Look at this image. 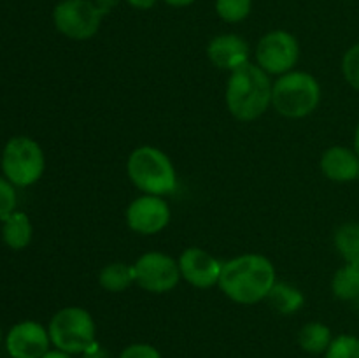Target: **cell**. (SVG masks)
I'll return each instance as SVG.
<instances>
[{
	"label": "cell",
	"instance_id": "obj_27",
	"mask_svg": "<svg viewBox=\"0 0 359 358\" xmlns=\"http://www.w3.org/2000/svg\"><path fill=\"white\" fill-rule=\"evenodd\" d=\"M119 2H121V0H95V4H97L105 14H107L111 9H114Z\"/></svg>",
	"mask_w": 359,
	"mask_h": 358
},
{
	"label": "cell",
	"instance_id": "obj_10",
	"mask_svg": "<svg viewBox=\"0 0 359 358\" xmlns=\"http://www.w3.org/2000/svg\"><path fill=\"white\" fill-rule=\"evenodd\" d=\"M170 221V209L158 195H142L126 209V223L140 235H153L163 230Z\"/></svg>",
	"mask_w": 359,
	"mask_h": 358
},
{
	"label": "cell",
	"instance_id": "obj_32",
	"mask_svg": "<svg viewBox=\"0 0 359 358\" xmlns=\"http://www.w3.org/2000/svg\"><path fill=\"white\" fill-rule=\"evenodd\" d=\"M0 340H2V332H0Z\"/></svg>",
	"mask_w": 359,
	"mask_h": 358
},
{
	"label": "cell",
	"instance_id": "obj_23",
	"mask_svg": "<svg viewBox=\"0 0 359 358\" xmlns=\"http://www.w3.org/2000/svg\"><path fill=\"white\" fill-rule=\"evenodd\" d=\"M342 74L347 83L359 91V44L353 46L349 51L344 55L342 60Z\"/></svg>",
	"mask_w": 359,
	"mask_h": 358
},
{
	"label": "cell",
	"instance_id": "obj_12",
	"mask_svg": "<svg viewBox=\"0 0 359 358\" xmlns=\"http://www.w3.org/2000/svg\"><path fill=\"white\" fill-rule=\"evenodd\" d=\"M181 276L195 288H210L219 283L223 265L200 248H188L179 258Z\"/></svg>",
	"mask_w": 359,
	"mask_h": 358
},
{
	"label": "cell",
	"instance_id": "obj_1",
	"mask_svg": "<svg viewBox=\"0 0 359 358\" xmlns=\"http://www.w3.org/2000/svg\"><path fill=\"white\" fill-rule=\"evenodd\" d=\"M219 288L228 298L242 305L258 304L276 284V269L266 256L241 255L223 265Z\"/></svg>",
	"mask_w": 359,
	"mask_h": 358
},
{
	"label": "cell",
	"instance_id": "obj_17",
	"mask_svg": "<svg viewBox=\"0 0 359 358\" xmlns=\"http://www.w3.org/2000/svg\"><path fill=\"white\" fill-rule=\"evenodd\" d=\"M332 290L340 300L359 302V265L346 263L340 267L333 276Z\"/></svg>",
	"mask_w": 359,
	"mask_h": 358
},
{
	"label": "cell",
	"instance_id": "obj_4",
	"mask_svg": "<svg viewBox=\"0 0 359 358\" xmlns=\"http://www.w3.org/2000/svg\"><path fill=\"white\" fill-rule=\"evenodd\" d=\"M321 86L312 74L291 70L272 86V105L286 118H305L318 109Z\"/></svg>",
	"mask_w": 359,
	"mask_h": 358
},
{
	"label": "cell",
	"instance_id": "obj_9",
	"mask_svg": "<svg viewBox=\"0 0 359 358\" xmlns=\"http://www.w3.org/2000/svg\"><path fill=\"white\" fill-rule=\"evenodd\" d=\"M300 48L298 42L290 32L276 30L262 37L256 48V60L258 65L265 70L266 74H283L291 72L298 62Z\"/></svg>",
	"mask_w": 359,
	"mask_h": 358
},
{
	"label": "cell",
	"instance_id": "obj_14",
	"mask_svg": "<svg viewBox=\"0 0 359 358\" xmlns=\"http://www.w3.org/2000/svg\"><path fill=\"white\" fill-rule=\"evenodd\" d=\"M321 172L335 183H351L359 178V154L346 146H332L323 153Z\"/></svg>",
	"mask_w": 359,
	"mask_h": 358
},
{
	"label": "cell",
	"instance_id": "obj_30",
	"mask_svg": "<svg viewBox=\"0 0 359 358\" xmlns=\"http://www.w3.org/2000/svg\"><path fill=\"white\" fill-rule=\"evenodd\" d=\"M165 2L172 7H186V6H191L195 0H165Z\"/></svg>",
	"mask_w": 359,
	"mask_h": 358
},
{
	"label": "cell",
	"instance_id": "obj_29",
	"mask_svg": "<svg viewBox=\"0 0 359 358\" xmlns=\"http://www.w3.org/2000/svg\"><path fill=\"white\" fill-rule=\"evenodd\" d=\"M42 358H72V357H70L69 353H65V351L56 350V351H48Z\"/></svg>",
	"mask_w": 359,
	"mask_h": 358
},
{
	"label": "cell",
	"instance_id": "obj_3",
	"mask_svg": "<svg viewBox=\"0 0 359 358\" xmlns=\"http://www.w3.org/2000/svg\"><path fill=\"white\" fill-rule=\"evenodd\" d=\"M128 178L147 195H168L177 186V175L170 158L153 146H140L128 158Z\"/></svg>",
	"mask_w": 359,
	"mask_h": 358
},
{
	"label": "cell",
	"instance_id": "obj_16",
	"mask_svg": "<svg viewBox=\"0 0 359 358\" xmlns=\"http://www.w3.org/2000/svg\"><path fill=\"white\" fill-rule=\"evenodd\" d=\"M266 298H269L270 305L280 314H293V312L300 311L305 302L304 293L290 283H276Z\"/></svg>",
	"mask_w": 359,
	"mask_h": 358
},
{
	"label": "cell",
	"instance_id": "obj_11",
	"mask_svg": "<svg viewBox=\"0 0 359 358\" xmlns=\"http://www.w3.org/2000/svg\"><path fill=\"white\" fill-rule=\"evenodd\" d=\"M49 332L37 321H21L9 330L7 353L13 358H42L48 353Z\"/></svg>",
	"mask_w": 359,
	"mask_h": 358
},
{
	"label": "cell",
	"instance_id": "obj_15",
	"mask_svg": "<svg viewBox=\"0 0 359 358\" xmlns=\"http://www.w3.org/2000/svg\"><path fill=\"white\" fill-rule=\"evenodd\" d=\"M4 225H2V239L11 249H20L27 248L32 241V223L30 218L27 216L21 211H14L11 213L9 216L4 218Z\"/></svg>",
	"mask_w": 359,
	"mask_h": 358
},
{
	"label": "cell",
	"instance_id": "obj_5",
	"mask_svg": "<svg viewBox=\"0 0 359 358\" xmlns=\"http://www.w3.org/2000/svg\"><path fill=\"white\" fill-rule=\"evenodd\" d=\"M49 339L69 354L86 353L95 344V321L83 307L60 309L49 321Z\"/></svg>",
	"mask_w": 359,
	"mask_h": 358
},
{
	"label": "cell",
	"instance_id": "obj_21",
	"mask_svg": "<svg viewBox=\"0 0 359 358\" xmlns=\"http://www.w3.org/2000/svg\"><path fill=\"white\" fill-rule=\"evenodd\" d=\"M251 0H216L217 14L228 23L245 20L251 13Z\"/></svg>",
	"mask_w": 359,
	"mask_h": 358
},
{
	"label": "cell",
	"instance_id": "obj_19",
	"mask_svg": "<svg viewBox=\"0 0 359 358\" xmlns=\"http://www.w3.org/2000/svg\"><path fill=\"white\" fill-rule=\"evenodd\" d=\"M332 330L318 321L304 325L300 333H298V343H300L302 350H305L307 353H325L330 347V344H332Z\"/></svg>",
	"mask_w": 359,
	"mask_h": 358
},
{
	"label": "cell",
	"instance_id": "obj_25",
	"mask_svg": "<svg viewBox=\"0 0 359 358\" xmlns=\"http://www.w3.org/2000/svg\"><path fill=\"white\" fill-rule=\"evenodd\" d=\"M119 358H161L156 347L151 344H132V346L125 347Z\"/></svg>",
	"mask_w": 359,
	"mask_h": 358
},
{
	"label": "cell",
	"instance_id": "obj_31",
	"mask_svg": "<svg viewBox=\"0 0 359 358\" xmlns=\"http://www.w3.org/2000/svg\"><path fill=\"white\" fill-rule=\"evenodd\" d=\"M354 151L359 154V121L356 126V132H354Z\"/></svg>",
	"mask_w": 359,
	"mask_h": 358
},
{
	"label": "cell",
	"instance_id": "obj_22",
	"mask_svg": "<svg viewBox=\"0 0 359 358\" xmlns=\"http://www.w3.org/2000/svg\"><path fill=\"white\" fill-rule=\"evenodd\" d=\"M326 358H359V339L349 333L335 337L326 350Z\"/></svg>",
	"mask_w": 359,
	"mask_h": 358
},
{
	"label": "cell",
	"instance_id": "obj_28",
	"mask_svg": "<svg viewBox=\"0 0 359 358\" xmlns=\"http://www.w3.org/2000/svg\"><path fill=\"white\" fill-rule=\"evenodd\" d=\"M84 358H107V354H105L104 351H102L100 347H98V344L95 343L93 346H91L90 350H88L86 353H84Z\"/></svg>",
	"mask_w": 359,
	"mask_h": 358
},
{
	"label": "cell",
	"instance_id": "obj_2",
	"mask_svg": "<svg viewBox=\"0 0 359 358\" xmlns=\"http://www.w3.org/2000/svg\"><path fill=\"white\" fill-rule=\"evenodd\" d=\"M270 77L259 65L248 62L231 70L226 84V105L231 116L241 121L258 119L272 104Z\"/></svg>",
	"mask_w": 359,
	"mask_h": 358
},
{
	"label": "cell",
	"instance_id": "obj_8",
	"mask_svg": "<svg viewBox=\"0 0 359 358\" xmlns=\"http://www.w3.org/2000/svg\"><path fill=\"white\" fill-rule=\"evenodd\" d=\"M133 267L139 286L151 293H167L174 290L181 279L179 262L160 251L144 253Z\"/></svg>",
	"mask_w": 359,
	"mask_h": 358
},
{
	"label": "cell",
	"instance_id": "obj_13",
	"mask_svg": "<svg viewBox=\"0 0 359 358\" xmlns=\"http://www.w3.org/2000/svg\"><path fill=\"white\" fill-rule=\"evenodd\" d=\"M207 56L217 69L235 70L249 62V46L241 35L223 34L209 42Z\"/></svg>",
	"mask_w": 359,
	"mask_h": 358
},
{
	"label": "cell",
	"instance_id": "obj_24",
	"mask_svg": "<svg viewBox=\"0 0 359 358\" xmlns=\"http://www.w3.org/2000/svg\"><path fill=\"white\" fill-rule=\"evenodd\" d=\"M18 197L14 185L6 178H0V220L16 211Z\"/></svg>",
	"mask_w": 359,
	"mask_h": 358
},
{
	"label": "cell",
	"instance_id": "obj_20",
	"mask_svg": "<svg viewBox=\"0 0 359 358\" xmlns=\"http://www.w3.org/2000/svg\"><path fill=\"white\" fill-rule=\"evenodd\" d=\"M335 248L347 263L359 265V221H349L337 228Z\"/></svg>",
	"mask_w": 359,
	"mask_h": 358
},
{
	"label": "cell",
	"instance_id": "obj_6",
	"mask_svg": "<svg viewBox=\"0 0 359 358\" xmlns=\"http://www.w3.org/2000/svg\"><path fill=\"white\" fill-rule=\"evenodd\" d=\"M46 160L42 147L30 137H13L2 153V171L14 186H30L44 174Z\"/></svg>",
	"mask_w": 359,
	"mask_h": 358
},
{
	"label": "cell",
	"instance_id": "obj_18",
	"mask_svg": "<svg viewBox=\"0 0 359 358\" xmlns=\"http://www.w3.org/2000/svg\"><path fill=\"white\" fill-rule=\"evenodd\" d=\"M98 281H100V286L104 290L118 293V291L126 290L135 281V267L121 262L109 263L102 269Z\"/></svg>",
	"mask_w": 359,
	"mask_h": 358
},
{
	"label": "cell",
	"instance_id": "obj_26",
	"mask_svg": "<svg viewBox=\"0 0 359 358\" xmlns=\"http://www.w3.org/2000/svg\"><path fill=\"white\" fill-rule=\"evenodd\" d=\"M135 9H151L156 4V0H126Z\"/></svg>",
	"mask_w": 359,
	"mask_h": 358
},
{
	"label": "cell",
	"instance_id": "obj_33",
	"mask_svg": "<svg viewBox=\"0 0 359 358\" xmlns=\"http://www.w3.org/2000/svg\"><path fill=\"white\" fill-rule=\"evenodd\" d=\"M358 179H359V178H358Z\"/></svg>",
	"mask_w": 359,
	"mask_h": 358
},
{
	"label": "cell",
	"instance_id": "obj_7",
	"mask_svg": "<svg viewBox=\"0 0 359 358\" xmlns=\"http://www.w3.org/2000/svg\"><path fill=\"white\" fill-rule=\"evenodd\" d=\"M104 11L90 0H63L55 7L53 20L60 34L74 41H86L98 32Z\"/></svg>",
	"mask_w": 359,
	"mask_h": 358
}]
</instances>
